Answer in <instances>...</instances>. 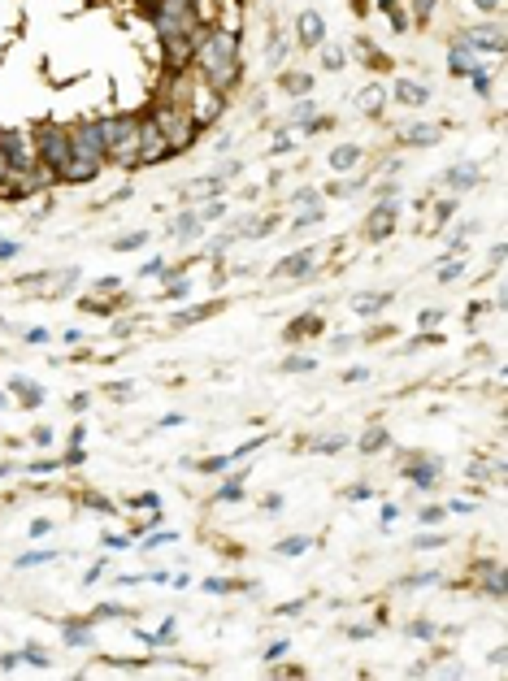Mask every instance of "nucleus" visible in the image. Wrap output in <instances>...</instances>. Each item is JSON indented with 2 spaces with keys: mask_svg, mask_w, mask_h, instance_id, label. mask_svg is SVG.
<instances>
[{
  "mask_svg": "<svg viewBox=\"0 0 508 681\" xmlns=\"http://www.w3.org/2000/svg\"><path fill=\"white\" fill-rule=\"evenodd\" d=\"M365 378H369L365 369H348V373H344V382H365Z\"/></svg>",
  "mask_w": 508,
  "mask_h": 681,
  "instance_id": "obj_47",
  "label": "nucleus"
},
{
  "mask_svg": "<svg viewBox=\"0 0 508 681\" xmlns=\"http://www.w3.org/2000/svg\"><path fill=\"white\" fill-rule=\"evenodd\" d=\"M430 582H439V573H413L409 577V586H430Z\"/></svg>",
  "mask_w": 508,
  "mask_h": 681,
  "instance_id": "obj_41",
  "label": "nucleus"
},
{
  "mask_svg": "<svg viewBox=\"0 0 508 681\" xmlns=\"http://www.w3.org/2000/svg\"><path fill=\"white\" fill-rule=\"evenodd\" d=\"M357 104H361V109H365V113H378V109H382V87H378V83H374V87H365V91H361V100H357Z\"/></svg>",
  "mask_w": 508,
  "mask_h": 681,
  "instance_id": "obj_22",
  "label": "nucleus"
},
{
  "mask_svg": "<svg viewBox=\"0 0 508 681\" xmlns=\"http://www.w3.org/2000/svg\"><path fill=\"white\" fill-rule=\"evenodd\" d=\"M395 100L409 104V109H422V104L430 100V91H426L422 83H409V79H404V83H395Z\"/></svg>",
  "mask_w": 508,
  "mask_h": 681,
  "instance_id": "obj_11",
  "label": "nucleus"
},
{
  "mask_svg": "<svg viewBox=\"0 0 508 681\" xmlns=\"http://www.w3.org/2000/svg\"><path fill=\"white\" fill-rule=\"evenodd\" d=\"M292 143H296L292 135H278V139H274V152H292Z\"/></svg>",
  "mask_w": 508,
  "mask_h": 681,
  "instance_id": "obj_44",
  "label": "nucleus"
},
{
  "mask_svg": "<svg viewBox=\"0 0 508 681\" xmlns=\"http://www.w3.org/2000/svg\"><path fill=\"white\" fill-rule=\"evenodd\" d=\"M226 465H231V456H213V460H204L200 469H204V473H217V469H226Z\"/></svg>",
  "mask_w": 508,
  "mask_h": 681,
  "instance_id": "obj_38",
  "label": "nucleus"
},
{
  "mask_svg": "<svg viewBox=\"0 0 508 681\" xmlns=\"http://www.w3.org/2000/svg\"><path fill=\"white\" fill-rule=\"evenodd\" d=\"M165 56H169V66H174V70L191 66V61H196V44H191V35H165Z\"/></svg>",
  "mask_w": 508,
  "mask_h": 681,
  "instance_id": "obj_9",
  "label": "nucleus"
},
{
  "mask_svg": "<svg viewBox=\"0 0 508 681\" xmlns=\"http://www.w3.org/2000/svg\"><path fill=\"white\" fill-rule=\"evenodd\" d=\"M282 87L300 96V91H309V87H313V79H309V74H282Z\"/></svg>",
  "mask_w": 508,
  "mask_h": 681,
  "instance_id": "obj_27",
  "label": "nucleus"
},
{
  "mask_svg": "<svg viewBox=\"0 0 508 681\" xmlns=\"http://www.w3.org/2000/svg\"><path fill=\"white\" fill-rule=\"evenodd\" d=\"M70 156H74V161H96V165L104 161V139H100V126H96V122L70 131Z\"/></svg>",
  "mask_w": 508,
  "mask_h": 681,
  "instance_id": "obj_5",
  "label": "nucleus"
},
{
  "mask_svg": "<svg viewBox=\"0 0 508 681\" xmlns=\"http://www.w3.org/2000/svg\"><path fill=\"white\" fill-rule=\"evenodd\" d=\"M274 551H278V555H300V551H309V538H282Z\"/></svg>",
  "mask_w": 508,
  "mask_h": 681,
  "instance_id": "obj_26",
  "label": "nucleus"
},
{
  "mask_svg": "<svg viewBox=\"0 0 508 681\" xmlns=\"http://www.w3.org/2000/svg\"><path fill=\"white\" fill-rule=\"evenodd\" d=\"M417 547H443V538H434V534H422V538H417Z\"/></svg>",
  "mask_w": 508,
  "mask_h": 681,
  "instance_id": "obj_48",
  "label": "nucleus"
},
{
  "mask_svg": "<svg viewBox=\"0 0 508 681\" xmlns=\"http://www.w3.org/2000/svg\"><path fill=\"white\" fill-rule=\"evenodd\" d=\"M282 52H287V48H282V39H269V48H265V56H269V66H278V61H282Z\"/></svg>",
  "mask_w": 508,
  "mask_h": 681,
  "instance_id": "obj_35",
  "label": "nucleus"
},
{
  "mask_svg": "<svg viewBox=\"0 0 508 681\" xmlns=\"http://www.w3.org/2000/svg\"><path fill=\"white\" fill-rule=\"evenodd\" d=\"M352 308H357L361 317H374V313H382V308H387V296H357V300H352Z\"/></svg>",
  "mask_w": 508,
  "mask_h": 681,
  "instance_id": "obj_19",
  "label": "nucleus"
},
{
  "mask_svg": "<svg viewBox=\"0 0 508 681\" xmlns=\"http://www.w3.org/2000/svg\"><path fill=\"white\" fill-rule=\"evenodd\" d=\"M22 660H26V664H35V668H48V655H44L39 647H26V651H22Z\"/></svg>",
  "mask_w": 508,
  "mask_h": 681,
  "instance_id": "obj_33",
  "label": "nucleus"
},
{
  "mask_svg": "<svg viewBox=\"0 0 508 681\" xmlns=\"http://www.w3.org/2000/svg\"><path fill=\"white\" fill-rule=\"evenodd\" d=\"M169 156V139L161 135L156 122H144L139 126V148H135V165H156Z\"/></svg>",
  "mask_w": 508,
  "mask_h": 681,
  "instance_id": "obj_6",
  "label": "nucleus"
},
{
  "mask_svg": "<svg viewBox=\"0 0 508 681\" xmlns=\"http://www.w3.org/2000/svg\"><path fill=\"white\" fill-rule=\"evenodd\" d=\"M96 126H100V139H104V156H113L118 165H135V148H139V122L135 118H104Z\"/></svg>",
  "mask_w": 508,
  "mask_h": 681,
  "instance_id": "obj_2",
  "label": "nucleus"
},
{
  "mask_svg": "<svg viewBox=\"0 0 508 681\" xmlns=\"http://www.w3.org/2000/svg\"><path fill=\"white\" fill-rule=\"evenodd\" d=\"M48 560H56V551H26L18 555V569H35V564H48Z\"/></svg>",
  "mask_w": 508,
  "mask_h": 681,
  "instance_id": "obj_24",
  "label": "nucleus"
},
{
  "mask_svg": "<svg viewBox=\"0 0 508 681\" xmlns=\"http://www.w3.org/2000/svg\"><path fill=\"white\" fill-rule=\"evenodd\" d=\"M439 278H443V282H457V278H461V261H452V265H443V269H439Z\"/></svg>",
  "mask_w": 508,
  "mask_h": 681,
  "instance_id": "obj_37",
  "label": "nucleus"
},
{
  "mask_svg": "<svg viewBox=\"0 0 508 681\" xmlns=\"http://www.w3.org/2000/svg\"><path fill=\"white\" fill-rule=\"evenodd\" d=\"M156 126H161V135L169 139V152H183V148L191 143V135H196V122H191V118H179L174 109H161V113H156Z\"/></svg>",
  "mask_w": 508,
  "mask_h": 681,
  "instance_id": "obj_4",
  "label": "nucleus"
},
{
  "mask_svg": "<svg viewBox=\"0 0 508 681\" xmlns=\"http://www.w3.org/2000/svg\"><path fill=\"white\" fill-rule=\"evenodd\" d=\"M191 18L204 22V26H213L217 22V0H191Z\"/></svg>",
  "mask_w": 508,
  "mask_h": 681,
  "instance_id": "obj_20",
  "label": "nucleus"
},
{
  "mask_svg": "<svg viewBox=\"0 0 508 681\" xmlns=\"http://www.w3.org/2000/svg\"><path fill=\"white\" fill-rule=\"evenodd\" d=\"M434 9V0H417V14H430Z\"/></svg>",
  "mask_w": 508,
  "mask_h": 681,
  "instance_id": "obj_50",
  "label": "nucleus"
},
{
  "mask_svg": "<svg viewBox=\"0 0 508 681\" xmlns=\"http://www.w3.org/2000/svg\"><path fill=\"white\" fill-rule=\"evenodd\" d=\"M422 521H426V525H439V521H443V508H426Z\"/></svg>",
  "mask_w": 508,
  "mask_h": 681,
  "instance_id": "obj_42",
  "label": "nucleus"
},
{
  "mask_svg": "<svg viewBox=\"0 0 508 681\" xmlns=\"http://www.w3.org/2000/svg\"><path fill=\"white\" fill-rule=\"evenodd\" d=\"M409 634H413V638H422V642H426V638H434V625H426V620H417V625H413V630H409Z\"/></svg>",
  "mask_w": 508,
  "mask_h": 681,
  "instance_id": "obj_39",
  "label": "nucleus"
},
{
  "mask_svg": "<svg viewBox=\"0 0 508 681\" xmlns=\"http://www.w3.org/2000/svg\"><path fill=\"white\" fill-rule=\"evenodd\" d=\"M187 118H191L196 126L217 122V118H221V91H213V87H204V83H200V87L191 91V113H187Z\"/></svg>",
  "mask_w": 508,
  "mask_h": 681,
  "instance_id": "obj_7",
  "label": "nucleus"
},
{
  "mask_svg": "<svg viewBox=\"0 0 508 681\" xmlns=\"http://www.w3.org/2000/svg\"><path fill=\"white\" fill-rule=\"evenodd\" d=\"M357 161H361V148H352V143H344V148L330 152V165H334V169H352Z\"/></svg>",
  "mask_w": 508,
  "mask_h": 681,
  "instance_id": "obj_17",
  "label": "nucleus"
},
{
  "mask_svg": "<svg viewBox=\"0 0 508 681\" xmlns=\"http://www.w3.org/2000/svg\"><path fill=\"white\" fill-rule=\"evenodd\" d=\"M204 590H209V595H226V590H239V586H235V582H221V577H209Z\"/></svg>",
  "mask_w": 508,
  "mask_h": 681,
  "instance_id": "obj_32",
  "label": "nucleus"
},
{
  "mask_svg": "<svg viewBox=\"0 0 508 681\" xmlns=\"http://www.w3.org/2000/svg\"><path fill=\"white\" fill-rule=\"evenodd\" d=\"M282 369H287V373H300V369H313V360H309V356H292Z\"/></svg>",
  "mask_w": 508,
  "mask_h": 681,
  "instance_id": "obj_36",
  "label": "nucleus"
},
{
  "mask_svg": "<svg viewBox=\"0 0 508 681\" xmlns=\"http://www.w3.org/2000/svg\"><path fill=\"white\" fill-rule=\"evenodd\" d=\"M35 152H39V161L52 169V174H66V165H70V131L39 126L35 131Z\"/></svg>",
  "mask_w": 508,
  "mask_h": 681,
  "instance_id": "obj_3",
  "label": "nucleus"
},
{
  "mask_svg": "<svg viewBox=\"0 0 508 681\" xmlns=\"http://www.w3.org/2000/svg\"><path fill=\"white\" fill-rule=\"evenodd\" d=\"M452 213H457V200H443V204H439V217H443V221H447V217H452Z\"/></svg>",
  "mask_w": 508,
  "mask_h": 681,
  "instance_id": "obj_46",
  "label": "nucleus"
},
{
  "mask_svg": "<svg viewBox=\"0 0 508 681\" xmlns=\"http://www.w3.org/2000/svg\"><path fill=\"white\" fill-rule=\"evenodd\" d=\"M322 66L326 70H344V48H322Z\"/></svg>",
  "mask_w": 508,
  "mask_h": 681,
  "instance_id": "obj_29",
  "label": "nucleus"
},
{
  "mask_svg": "<svg viewBox=\"0 0 508 681\" xmlns=\"http://www.w3.org/2000/svg\"><path fill=\"white\" fill-rule=\"evenodd\" d=\"M0 152H5V156L18 165V169H31V165H35V156H39V152H35V139H26L22 131L0 135Z\"/></svg>",
  "mask_w": 508,
  "mask_h": 681,
  "instance_id": "obj_8",
  "label": "nucleus"
},
{
  "mask_svg": "<svg viewBox=\"0 0 508 681\" xmlns=\"http://www.w3.org/2000/svg\"><path fill=\"white\" fill-rule=\"evenodd\" d=\"M66 642H70V647H87V642H91V634H87V630H79V625H70V630H66Z\"/></svg>",
  "mask_w": 508,
  "mask_h": 681,
  "instance_id": "obj_31",
  "label": "nucleus"
},
{
  "mask_svg": "<svg viewBox=\"0 0 508 681\" xmlns=\"http://www.w3.org/2000/svg\"><path fill=\"white\" fill-rule=\"evenodd\" d=\"M144 243H148V235L135 231V235H122L118 243H113V252H135V248H144Z\"/></svg>",
  "mask_w": 508,
  "mask_h": 681,
  "instance_id": "obj_25",
  "label": "nucleus"
},
{
  "mask_svg": "<svg viewBox=\"0 0 508 681\" xmlns=\"http://www.w3.org/2000/svg\"><path fill=\"white\" fill-rule=\"evenodd\" d=\"M434 473H439V460H422V465H409V478L422 486V490H434Z\"/></svg>",
  "mask_w": 508,
  "mask_h": 681,
  "instance_id": "obj_13",
  "label": "nucleus"
},
{
  "mask_svg": "<svg viewBox=\"0 0 508 681\" xmlns=\"http://www.w3.org/2000/svg\"><path fill=\"white\" fill-rule=\"evenodd\" d=\"M378 447H387V430H365V434H361V451H365V456H374Z\"/></svg>",
  "mask_w": 508,
  "mask_h": 681,
  "instance_id": "obj_21",
  "label": "nucleus"
},
{
  "mask_svg": "<svg viewBox=\"0 0 508 681\" xmlns=\"http://www.w3.org/2000/svg\"><path fill=\"white\" fill-rule=\"evenodd\" d=\"M478 5H482V9H495V0H478Z\"/></svg>",
  "mask_w": 508,
  "mask_h": 681,
  "instance_id": "obj_51",
  "label": "nucleus"
},
{
  "mask_svg": "<svg viewBox=\"0 0 508 681\" xmlns=\"http://www.w3.org/2000/svg\"><path fill=\"white\" fill-rule=\"evenodd\" d=\"M313 447L322 451V456H334V451H344V447H348V438H344V434H339V438H317Z\"/></svg>",
  "mask_w": 508,
  "mask_h": 681,
  "instance_id": "obj_28",
  "label": "nucleus"
},
{
  "mask_svg": "<svg viewBox=\"0 0 508 681\" xmlns=\"http://www.w3.org/2000/svg\"><path fill=\"white\" fill-rule=\"evenodd\" d=\"M217 313V304H200V308H187L183 317H179V326H187V321H200V317H213Z\"/></svg>",
  "mask_w": 508,
  "mask_h": 681,
  "instance_id": "obj_30",
  "label": "nucleus"
},
{
  "mask_svg": "<svg viewBox=\"0 0 508 681\" xmlns=\"http://www.w3.org/2000/svg\"><path fill=\"white\" fill-rule=\"evenodd\" d=\"M96 616H131V612L118 607V603H104V607H96Z\"/></svg>",
  "mask_w": 508,
  "mask_h": 681,
  "instance_id": "obj_40",
  "label": "nucleus"
},
{
  "mask_svg": "<svg viewBox=\"0 0 508 681\" xmlns=\"http://www.w3.org/2000/svg\"><path fill=\"white\" fill-rule=\"evenodd\" d=\"M474 66H478V61L469 56V44L457 39V44H452V70H457V74H474Z\"/></svg>",
  "mask_w": 508,
  "mask_h": 681,
  "instance_id": "obj_14",
  "label": "nucleus"
},
{
  "mask_svg": "<svg viewBox=\"0 0 508 681\" xmlns=\"http://www.w3.org/2000/svg\"><path fill=\"white\" fill-rule=\"evenodd\" d=\"M313 265V252H296V256H287L278 269H274V278H287V273H304Z\"/></svg>",
  "mask_w": 508,
  "mask_h": 681,
  "instance_id": "obj_15",
  "label": "nucleus"
},
{
  "mask_svg": "<svg viewBox=\"0 0 508 681\" xmlns=\"http://www.w3.org/2000/svg\"><path fill=\"white\" fill-rule=\"evenodd\" d=\"M439 135H443V131H439V126H426V122H422V126H409V131H404V139H409V143H417V148H430V143H434Z\"/></svg>",
  "mask_w": 508,
  "mask_h": 681,
  "instance_id": "obj_16",
  "label": "nucleus"
},
{
  "mask_svg": "<svg viewBox=\"0 0 508 681\" xmlns=\"http://www.w3.org/2000/svg\"><path fill=\"white\" fill-rule=\"evenodd\" d=\"M239 35H231V31H217V26H209V35H204V44L196 48V61H200V83L204 87H213V91H231L235 83H239Z\"/></svg>",
  "mask_w": 508,
  "mask_h": 681,
  "instance_id": "obj_1",
  "label": "nucleus"
},
{
  "mask_svg": "<svg viewBox=\"0 0 508 681\" xmlns=\"http://www.w3.org/2000/svg\"><path fill=\"white\" fill-rule=\"evenodd\" d=\"M217 499H244V473L226 478V482H221V490H217Z\"/></svg>",
  "mask_w": 508,
  "mask_h": 681,
  "instance_id": "obj_23",
  "label": "nucleus"
},
{
  "mask_svg": "<svg viewBox=\"0 0 508 681\" xmlns=\"http://www.w3.org/2000/svg\"><path fill=\"white\" fill-rule=\"evenodd\" d=\"M447 183L457 187V191L474 187V183H478V165H461V169H452V174H447Z\"/></svg>",
  "mask_w": 508,
  "mask_h": 681,
  "instance_id": "obj_18",
  "label": "nucleus"
},
{
  "mask_svg": "<svg viewBox=\"0 0 508 681\" xmlns=\"http://www.w3.org/2000/svg\"><path fill=\"white\" fill-rule=\"evenodd\" d=\"M296 31H300V44H322V35H326V26H322V14L317 9H304L300 18H296Z\"/></svg>",
  "mask_w": 508,
  "mask_h": 681,
  "instance_id": "obj_10",
  "label": "nucleus"
},
{
  "mask_svg": "<svg viewBox=\"0 0 508 681\" xmlns=\"http://www.w3.org/2000/svg\"><path fill=\"white\" fill-rule=\"evenodd\" d=\"M391 226H395V204H382V208L369 217V235H374V239H387Z\"/></svg>",
  "mask_w": 508,
  "mask_h": 681,
  "instance_id": "obj_12",
  "label": "nucleus"
},
{
  "mask_svg": "<svg viewBox=\"0 0 508 681\" xmlns=\"http://www.w3.org/2000/svg\"><path fill=\"white\" fill-rule=\"evenodd\" d=\"M204 221H217V217H226V204L221 200H213V204H204V213H200Z\"/></svg>",
  "mask_w": 508,
  "mask_h": 681,
  "instance_id": "obj_34",
  "label": "nucleus"
},
{
  "mask_svg": "<svg viewBox=\"0 0 508 681\" xmlns=\"http://www.w3.org/2000/svg\"><path fill=\"white\" fill-rule=\"evenodd\" d=\"M296 118H313V100H300V104H296Z\"/></svg>",
  "mask_w": 508,
  "mask_h": 681,
  "instance_id": "obj_45",
  "label": "nucleus"
},
{
  "mask_svg": "<svg viewBox=\"0 0 508 681\" xmlns=\"http://www.w3.org/2000/svg\"><path fill=\"white\" fill-rule=\"evenodd\" d=\"M14 252H18V243H5V239H0V261H9Z\"/></svg>",
  "mask_w": 508,
  "mask_h": 681,
  "instance_id": "obj_49",
  "label": "nucleus"
},
{
  "mask_svg": "<svg viewBox=\"0 0 508 681\" xmlns=\"http://www.w3.org/2000/svg\"><path fill=\"white\" fill-rule=\"evenodd\" d=\"M439 317H443V313H439V308H426V313H422V326H426V330H430V326H439Z\"/></svg>",
  "mask_w": 508,
  "mask_h": 681,
  "instance_id": "obj_43",
  "label": "nucleus"
}]
</instances>
